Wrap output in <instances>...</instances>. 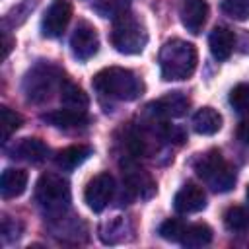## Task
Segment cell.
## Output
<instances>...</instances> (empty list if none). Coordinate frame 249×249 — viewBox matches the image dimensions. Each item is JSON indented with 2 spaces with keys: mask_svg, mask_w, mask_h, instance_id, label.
Instances as JSON below:
<instances>
[{
  "mask_svg": "<svg viewBox=\"0 0 249 249\" xmlns=\"http://www.w3.org/2000/svg\"><path fill=\"white\" fill-rule=\"evenodd\" d=\"M115 195V179L111 173H97L84 191V200L93 212H101Z\"/></svg>",
  "mask_w": 249,
  "mask_h": 249,
  "instance_id": "7",
  "label": "cell"
},
{
  "mask_svg": "<svg viewBox=\"0 0 249 249\" xmlns=\"http://www.w3.org/2000/svg\"><path fill=\"white\" fill-rule=\"evenodd\" d=\"M245 195H247V202H249V185H247V191H245Z\"/></svg>",
  "mask_w": 249,
  "mask_h": 249,
  "instance_id": "30",
  "label": "cell"
},
{
  "mask_svg": "<svg viewBox=\"0 0 249 249\" xmlns=\"http://www.w3.org/2000/svg\"><path fill=\"white\" fill-rule=\"evenodd\" d=\"M185 230H187V224L177 220V218H169L165 220L161 226H160V235L167 241H173V243H181L183 235H185Z\"/></svg>",
  "mask_w": 249,
  "mask_h": 249,
  "instance_id": "26",
  "label": "cell"
},
{
  "mask_svg": "<svg viewBox=\"0 0 249 249\" xmlns=\"http://www.w3.org/2000/svg\"><path fill=\"white\" fill-rule=\"evenodd\" d=\"M158 62H160L161 80L179 82L193 76V72L196 70L198 54L193 43L183 39H171L161 47Z\"/></svg>",
  "mask_w": 249,
  "mask_h": 249,
  "instance_id": "2",
  "label": "cell"
},
{
  "mask_svg": "<svg viewBox=\"0 0 249 249\" xmlns=\"http://www.w3.org/2000/svg\"><path fill=\"white\" fill-rule=\"evenodd\" d=\"M60 101L66 109H74V111H88V105H89V99H88V93L76 86L74 82H70L68 78H64L62 86H60Z\"/></svg>",
  "mask_w": 249,
  "mask_h": 249,
  "instance_id": "20",
  "label": "cell"
},
{
  "mask_svg": "<svg viewBox=\"0 0 249 249\" xmlns=\"http://www.w3.org/2000/svg\"><path fill=\"white\" fill-rule=\"evenodd\" d=\"M70 49L78 60H89L99 49V35L95 27L88 21H80L70 37Z\"/></svg>",
  "mask_w": 249,
  "mask_h": 249,
  "instance_id": "9",
  "label": "cell"
},
{
  "mask_svg": "<svg viewBox=\"0 0 249 249\" xmlns=\"http://www.w3.org/2000/svg\"><path fill=\"white\" fill-rule=\"evenodd\" d=\"M93 89L109 99L134 101L144 93V82L128 68L109 66L99 70L91 80Z\"/></svg>",
  "mask_w": 249,
  "mask_h": 249,
  "instance_id": "1",
  "label": "cell"
},
{
  "mask_svg": "<svg viewBox=\"0 0 249 249\" xmlns=\"http://www.w3.org/2000/svg\"><path fill=\"white\" fill-rule=\"evenodd\" d=\"M72 18V4L68 0H53L41 19V31L45 37H60Z\"/></svg>",
  "mask_w": 249,
  "mask_h": 249,
  "instance_id": "8",
  "label": "cell"
},
{
  "mask_svg": "<svg viewBox=\"0 0 249 249\" xmlns=\"http://www.w3.org/2000/svg\"><path fill=\"white\" fill-rule=\"evenodd\" d=\"M181 23L193 35H198L208 18V4L206 0H181Z\"/></svg>",
  "mask_w": 249,
  "mask_h": 249,
  "instance_id": "13",
  "label": "cell"
},
{
  "mask_svg": "<svg viewBox=\"0 0 249 249\" xmlns=\"http://www.w3.org/2000/svg\"><path fill=\"white\" fill-rule=\"evenodd\" d=\"M196 175L216 193H228L235 185V169L222 158L220 150H208L195 161Z\"/></svg>",
  "mask_w": 249,
  "mask_h": 249,
  "instance_id": "4",
  "label": "cell"
},
{
  "mask_svg": "<svg viewBox=\"0 0 249 249\" xmlns=\"http://www.w3.org/2000/svg\"><path fill=\"white\" fill-rule=\"evenodd\" d=\"M124 230H126V222L123 218H117V220H111L107 222L103 228H101V241L103 243H119L124 239Z\"/></svg>",
  "mask_w": 249,
  "mask_h": 249,
  "instance_id": "25",
  "label": "cell"
},
{
  "mask_svg": "<svg viewBox=\"0 0 249 249\" xmlns=\"http://www.w3.org/2000/svg\"><path fill=\"white\" fill-rule=\"evenodd\" d=\"M123 183L126 193H130L132 196L150 198L156 193V181L152 179V175L132 161H126L123 165Z\"/></svg>",
  "mask_w": 249,
  "mask_h": 249,
  "instance_id": "10",
  "label": "cell"
},
{
  "mask_svg": "<svg viewBox=\"0 0 249 249\" xmlns=\"http://www.w3.org/2000/svg\"><path fill=\"white\" fill-rule=\"evenodd\" d=\"M130 2L132 0H97L93 4V12L101 18H119L124 12H130Z\"/></svg>",
  "mask_w": 249,
  "mask_h": 249,
  "instance_id": "22",
  "label": "cell"
},
{
  "mask_svg": "<svg viewBox=\"0 0 249 249\" xmlns=\"http://www.w3.org/2000/svg\"><path fill=\"white\" fill-rule=\"evenodd\" d=\"M21 123H23V119H21V115L19 113H16V111H12L10 107H0V138H2V142H8L10 140V136L21 126Z\"/></svg>",
  "mask_w": 249,
  "mask_h": 249,
  "instance_id": "23",
  "label": "cell"
},
{
  "mask_svg": "<svg viewBox=\"0 0 249 249\" xmlns=\"http://www.w3.org/2000/svg\"><path fill=\"white\" fill-rule=\"evenodd\" d=\"M12 45H14V41L10 39V35H8V33H4V58L10 54V51H12Z\"/></svg>",
  "mask_w": 249,
  "mask_h": 249,
  "instance_id": "29",
  "label": "cell"
},
{
  "mask_svg": "<svg viewBox=\"0 0 249 249\" xmlns=\"http://www.w3.org/2000/svg\"><path fill=\"white\" fill-rule=\"evenodd\" d=\"M210 241H212V230H210V226H206V224H193V226H187L185 235L181 239V245L191 247V249H196V247L208 245Z\"/></svg>",
  "mask_w": 249,
  "mask_h": 249,
  "instance_id": "21",
  "label": "cell"
},
{
  "mask_svg": "<svg viewBox=\"0 0 249 249\" xmlns=\"http://www.w3.org/2000/svg\"><path fill=\"white\" fill-rule=\"evenodd\" d=\"M62 82H64L62 70H58L53 64L41 62L27 72L23 80V93L31 103H45L53 97L56 89H60Z\"/></svg>",
  "mask_w": 249,
  "mask_h": 249,
  "instance_id": "5",
  "label": "cell"
},
{
  "mask_svg": "<svg viewBox=\"0 0 249 249\" xmlns=\"http://www.w3.org/2000/svg\"><path fill=\"white\" fill-rule=\"evenodd\" d=\"M187 109H189V97L183 95L181 91H169L148 105V111L154 115V119H160V121L183 117Z\"/></svg>",
  "mask_w": 249,
  "mask_h": 249,
  "instance_id": "11",
  "label": "cell"
},
{
  "mask_svg": "<svg viewBox=\"0 0 249 249\" xmlns=\"http://www.w3.org/2000/svg\"><path fill=\"white\" fill-rule=\"evenodd\" d=\"M35 200L47 214L60 216L70 204L68 181L56 173H43L35 185Z\"/></svg>",
  "mask_w": 249,
  "mask_h": 249,
  "instance_id": "6",
  "label": "cell"
},
{
  "mask_svg": "<svg viewBox=\"0 0 249 249\" xmlns=\"http://www.w3.org/2000/svg\"><path fill=\"white\" fill-rule=\"evenodd\" d=\"M43 121L56 126V128H78L82 124L88 123V113L86 111H74V109H56V111H51L47 115H43Z\"/></svg>",
  "mask_w": 249,
  "mask_h": 249,
  "instance_id": "17",
  "label": "cell"
},
{
  "mask_svg": "<svg viewBox=\"0 0 249 249\" xmlns=\"http://www.w3.org/2000/svg\"><path fill=\"white\" fill-rule=\"evenodd\" d=\"M222 12L235 21L249 19V0H222Z\"/></svg>",
  "mask_w": 249,
  "mask_h": 249,
  "instance_id": "27",
  "label": "cell"
},
{
  "mask_svg": "<svg viewBox=\"0 0 249 249\" xmlns=\"http://www.w3.org/2000/svg\"><path fill=\"white\" fill-rule=\"evenodd\" d=\"M193 128L202 136H212L222 128V115L212 107H202L193 117Z\"/></svg>",
  "mask_w": 249,
  "mask_h": 249,
  "instance_id": "19",
  "label": "cell"
},
{
  "mask_svg": "<svg viewBox=\"0 0 249 249\" xmlns=\"http://www.w3.org/2000/svg\"><path fill=\"white\" fill-rule=\"evenodd\" d=\"M204 206H206V193L202 187L195 183L183 185L173 196V208L179 214H195L204 210Z\"/></svg>",
  "mask_w": 249,
  "mask_h": 249,
  "instance_id": "12",
  "label": "cell"
},
{
  "mask_svg": "<svg viewBox=\"0 0 249 249\" xmlns=\"http://www.w3.org/2000/svg\"><path fill=\"white\" fill-rule=\"evenodd\" d=\"M27 187V171L18 167H8L2 171L0 177V193L4 198H16L19 196Z\"/></svg>",
  "mask_w": 249,
  "mask_h": 249,
  "instance_id": "16",
  "label": "cell"
},
{
  "mask_svg": "<svg viewBox=\"0 0 249 249\" xmlns=\"http://www.w3.org/2000/svg\"><path fill=\"white\" fill-rule=\"evenodd\" d=\"M91 154H93L91 146H86V144L68 146V148L56 152L54 163H56V167H60V169H64V171H72V169H76L78 165H82Z\"/></svg>",
  "mask_w": 249,
  "mask_h": 249,
  "instance_id": "18",
  "label": "cell"
},
{
  "mask_svg": "<svg viewBox=\"0 0 249 249\" xmlns=\"http://www.w3.org/2000/svg\"><path fill=\"white\" fill-rule=\"evenodd\" d=\"M146 43H148L146 25L132 12H124L123 16L113 19L111 45L121 54H138L144 51Z\"/></svg>",
  "mask_w": 249,
  "mask_h": 249,
  "instance_id": "3",
  "label": "cell"
},
{
  "mask_svg": "<svg viewBox=\"0 0 249 249\" xmlns=\"http://www.w3.org/2000/svg\"><path fill=\"white\" fill-rule=\"evenodd\" d=\"M208 47L216 60H226L233 53L235 47V35L228 27H214L208 35Z\"/></svg>",
  "mask_w": 249,
  "mask_h": 249,
  "instance_id": "15",
  "label": "cell"
},
{
  "mask_svg": "<svg viewBox=\"0 0 249 249\" xmlns=\"http://www.w3.org/2000/svg\"><path fill=\"white\" fill-rule=\"evenodd\" d=\"M230 103L237 113H249V84H237L230 91Z\"/></svg>",
  "mask_w": 249,
  "mask_h": 249,
  "instance_id": "28",
  "label": "cell"
},
{
  "mask_svg": "<svg viewBox=\"0 0 249 249\" xmlns=\"http://www.w3.org/2000/svg\"><path fill=\"white\" fill-rule=\"evenodd\" d=\"M10 158H18V160H25L29 163H41L47 160L49 154V146L41 140V138H23L19 140L12 150H10Z\"/></svg>",
  "mask_w": 249,
  "mask_h": 249,
  "instance_id": "14",
  "label": "cell"
},
{
  "mask_svg": "<svg viewBox=\"0 0 249 249\" xmlns=\"http://www.w3.org/2000/svg\"><path fill=\"white\" fill-rule=\"evenodd\" d=\"M224 226L230 231H245L249 228V210L243 206H230L224 214Z\"/></svg>",
  "mask_w": 249,
  "mask_h": 249,
  "instance_id": "24",
  "label": "cell"
}]
</instances>
